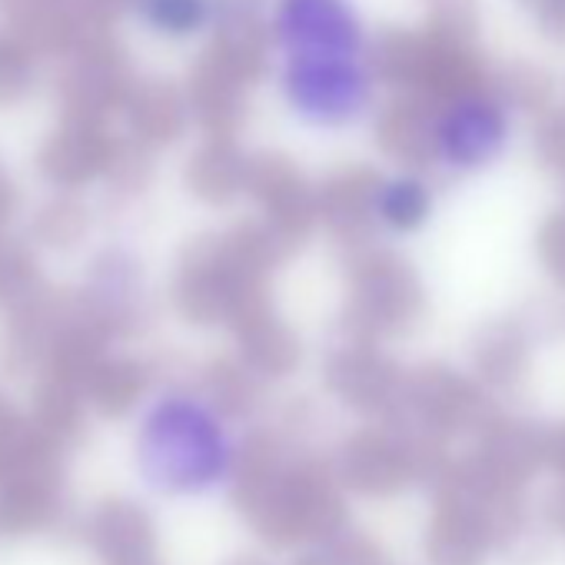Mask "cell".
Listing matches in <instances>:
<instances>
[{
    "label": "cell",
    "instance_id": "cell-6",
    "mask_svg": "<svg viewBox=\"0 0 565 565\" xmlns=\"http://www.w3.org/2000/svg\"><path fill=\"white\" fill-rule=\"evenodd\" d=\"M130 14L163 44H196L220 31L226 0H130Z\"/></svg>",
    "mask_w": 565,
    "mask_h": 565
},
{
    "label": "cell",
    "instance_id": "cell-2",
    "mask_svg": "<svg viewBox=\"0 0 565 565\" xmlns=\"http://www.w3.org/2000/svg\"><path fill=\"white\" fill-rule=\"evenodd\" d=\"M230 423L233 406L216 390H163L137 429V466L143 479L173 495L216 486L239 462V443Z\"/></svg>",
    "mask_w": 565,
    "mask_h": 565
},
{
    "label": "cell",
    "instance_id": "cell-5",
    "mask_svg": "<svg viewBox=\"0 0 565 565\" xmlns=\"http://www.w3.org/2000/svg\"><path fill=\"white\" fill-rule=\"evenodd\" d=\"M87 539L104 565H153V529L134 502H104L90 519Z\"/></svg>",
    "mask_w": 565,
    "mask_h": 565
},
{
    "label": "cell",
    "instance_id": "cell-4",
    "mask_svg": "<svg viewBox=\"0 0 565 565\" xmlns=\"http://www.w3.org/2000/svg\"><path fill=\"white\" fill-rule=\"evenodd\" d=\"M439 206L436 177L423 163L386 167L360 193V216L376 236L413 239L419 236Z\"/></svg>",
    "mask_w": 565,
    "mask_h": 565
},
{
    "label": "cell",
    "instance_id": "cell-1",
    "mask_svg": "<svg viewBox=\"0 0 565 565\" xmlns=\"http://www.w3.org/2000/svg\"><path fill=\"white\" fill-rule=\"evenodd\" d=\"M266 87L307 137L363 134L386 104V71L363 0H266Z\"/></svg>",
    "mask_w": 565,
    "mask_h": 565
},
{
    "label": "cell",
    "instance_id": "cell-7",
    "mask_svg": "<svg viewBox=\"0 0 565 565\" xmlns=\"http://www.w3.org/2000/svg\"><path fill=\"white\" fill-rule=\"evenodd\" d=\"M57 489L44 482L11 479L0 492V532L31 535L57 519Z\"/></svg>",
    "mask_w": 565,
    "mask_h": 565
},
{
    "label": "cell",
    "instance_id": "cell-3",
    "mask_svg": "<svg viewBox=\"0 0 565 565\" xmlns=\"http://www.w3.org/2000/svg\"><path fill=\"white\" fill-rule=\"evenodd\" d=\"M522 110L509 90L462 81L439 90L413 120V153L436 180L469 183L495 173L519 147Z\"/></svg>",
    "mask_w": 565,
    "mask_h": 565
}]
</instances>
